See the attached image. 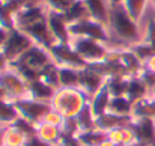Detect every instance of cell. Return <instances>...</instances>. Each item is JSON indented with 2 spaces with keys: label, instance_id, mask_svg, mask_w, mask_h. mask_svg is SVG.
<instances>
[{
  "label": "cell",
  "instance_id": "ac0fdd59",
  "mask_svg": "<svg viewBox=\"0 0 155 146\" xmlns=\"http://www.w3.org/2000/svg\"><path fill=\"white\" fill-rule=\"evenodd\" d=\"M149 95H151L149 88L146 86V83H145L139 75H136V77H130L127 97H128V99H130L133 104L137 102V101H140V99H143V98L149 97Z\"/></svg>",
  "mask_w": 155,
  "mask_h": 146
},
{
  "label": "cell",
  "instance_id": "8d00e7d4",
  "mask_svg": "<svg viewBox=\"0 0 155 146\" xmlns=\"http://www.w3.org/2000/svg\"><path fill=\"white\" fill-rule=\"evenodd\" d=\"M143 42L148 44L155 51V20H149V23L146 26L145 36H143Z\"/></svg>",
  "mask_w": 155,
  "mask_h": 146
},
{
  "label": "cell",
  "instance_id": "7bdbcfd3",
  "mask_svg": "<svg viewBox=\"0 0 155 146\" xmlns=\"http://www.w3.org/2000/svg\"><path fill=\"white\" fill-rule=\"evenodd\" d=\"M9 69V60L6 59V56L3 54V51L0 50V72Z\"/></svg>",
  "mask_w": 155,
  "mask_h": 146
},
{
  "label": "cell",
  "instance_id": "4316f807",
  "mask_svg": "<svg viewBox=\"0 0 155 146\" xmlns=\"http://www.w3.org/2000/svg\"><path fill=\"white\" fill-rule=\"evenodd\" d=\"M108 111L117 116H131L133 102L128 99V97H111L108 102Z\"/></svg>",
  "mask_w": 155,
  "mask_h": 146
},
{
  "label": "cell",
  "instance_id": "bcb514c9",
  "mask_svg": "<svg viewBox=\"0 0 155 146\" xmlns=\"http://www.w3.org/2000/svg\"><path fill=\"white\" fill-rule=\"evenodd\" d=\"M0 146H5V128L0 127Z\"/></svg>",
  "mask_w": 155,
  "mask_h": 146
},
{
  "label": "cell",
  "instance_id": "d6a6232c",
  "mask_svg": "<svg viewBox=\"0 0 155 146\" xmlns=\"http://www.w3.org/2000/svg\"><path fill=\"white\" fill-rule=\"evenodd\" d=\"M77 0H42V3L47 6L48 11L53 12H59V14H65Z\"/></svg>",
  "mask_w": 155,
  "mask_h": 146
},
{
  "label": "cell",
  "instance_id": "816d5d0a",
  "mask_svg": "<svg viewBox=\"0 0 155 146\" xmlns=\"http://www.w3.org/2000/svg\"><path fill=\"white\" fill-rule=\"evenodd\" d=\"M130 146H143V145H140V143H137V142H134L133 145H130Z\"/></svg>",
  "mask_w": 155,
  "mask_h": 146
},
{
  "label": "cell",
  "instance_id": "83f0119b",
  "mask_svg": "<svg viewBox=\"0 0 155 146\" xmlns=\"http://www.w3.org/2000/svg\"><path fill=\"white\" fill-rule=\"evenodd\" d=\"M59 78H60V88H78V85H80V69L60 66Z\"/></svg>",
  "mask_w": 155,
  "mask_h": 146
},
{
  "label": "cell",
  "instance_id": "db71d44e",
  "mask_svg": "<svg viewBox=\"0 0 155 146\" xmlns=\"http://www.w3.org/2000/svg\"><path fill=\"white\" fill-rule=\"evenodd\" d=\"M56 146H63V145H60V143H57V145H56Z\"/></svg>",
  "mask_w": 155,
  "mask_h": 146
},
{
  "label": "cell",
  "instance_id": "52a82bcc",
  "mask_svg": "<svg viewBox=\"0 0 155 146\" xmlns=\"http://www.w3.org/2000/svg\"><path fill=\"white\" fill-rule=\"evenodd\" d=\"M33 45H35V42L24 32H21L18 29H12V30H9L8 39H6L2 51L9 62H14Z\"/></svg>",
  "mask_w": 155,
  "mask_h": 146
},
{
  "label": "cell",
  "instance_id": "f907efd6",
  "mask_svg": "<svg viewBox=\"0 0 155 146\" xmlns=\"http://www.w3.org/2000/svg\"><path fill=\"white\" fill-rule=\"evenodd\" d=\"M151 95H152V97L155 98V86H154V88H152V89H151Z\"/></svg>",
  "mask_w": 155,
  "mask_h": 146
},
{
  "label": "cell",
  "instance_id": "f546056e",
  "mask_svg": "<svg viewBox=\"0 0 155 146\" xmlns=\"http://www.w3.org/2000/svg\"><path fill=\"white\" fill-rule=\"evenodd\" d=\"M59 69H60V66L57 65V63H50L42 72H41V75H39V78L44 81V83H47L48 86H51L53 89H60V78H59Z\"/></svg>",
  "mask_w": 155,
  "mask_h": 146
},
{
  "label": "cell",
  "instance_id": "7c38bea8",
  "mask_svg": "<svg viewBox=\"0 0 155 146\" xmlns=\"http://www.w3.org/2000/svg\"><path fill=\"white\" fill-rule=\"evenodd\" d=\"M131 128L136 136V142L143 146H155V119L140 118L133 119Z\"/></svg>",
  "mask_w": 155,
  "mask_h": 146
},
{
  "label": "cell",
  "instance_id": "60d3db41",
  "mask_svg": "<svg viewBox=\"0 0 155 146\" xmlns=\"http://www.w3.org/2000/svg\"><path fill=\"white\" fill-rule=\"evenodd\" d=\"M139 77L146 83V86L149 88V91L155 86V74L154 72H151V71H148V69H143V71L140 72V75H139Z\"/></svg>",
  "mask_w": 155,
  "mask_h": 146
},
{
  "label": "cell",
  "instance_id": "d590c367",
  "mask_svg": "<svg viewBox=\"0 0 155 146\" xmlns=\"http://www.w3.org/2000/svg\"><path fill=\"white\" fill-rule=\"evenodd\" d=\"M62 136H78V127L75 118H65L63 124L60 125Z\"/></svg>",
  "mask_w": 155,
  "mask_h": 146
},
{
  "label": "cell",
  "instance_id": "603a6c76",
  "mask_svg": "<svg viewBox=\"0 0 155 146\" xmlns=\"http://www.w3.org/2000/svg\"><path fill=\"white\" fill-rule=\"evenodd\" d=\"M36 136L48 143L57 145L60 142L62 131H60V127H56V125L47 124V122H41L36 125Z\"/></svg>",
  "mask_w": 155,
  "mask_h": 146
},
{
  "label": "cell",
  "instance_id": "5bb4252c",
  "mask_svg": "<svg viewBox=\"0 0 155 146\" xmlns=\"http://www.w3.org/2000/svg\"><path fill=\"white\" fill-rule=\"evenodd\" d=\"M54 94H56V89L44 83L41 78H36L27 83V98L30 99L41 101V102H51Z\"/></svg>",
  "mask_w": 155,
  "mask_h": 146
},
{
  "label": "cell",
  "instance_id": "f5cc1de1",
  "mask_svg": "<svg viewBox=\"0 0 155 146\" xmlns=\"http://www.w3.org/2000/svg\"><path fill=\"white\" fill-rule=\"evenodd\" d=\"M152 2V5H154V8H155V0H151Z\"/></svg>",
  "mask_w": 155,
  "mask_h": 146
},
{
  "label": "cell",
  "instance_id": "277c9868",
  "mask_svg": "<svg viewBox=\"0 0 155 146\" xmlns=\"http://www.w3.org/2000/svg\"><path fill=\"white\" fill-rule=\"evenodd\" d=\"M69 33L72 38H91L103 44L110 41L108 27L94 18H87V20L69 24Z\"/></svg>",
  "mask_w": 155,
  "mask_h": 146
},
{
  "label": "cell",
  "instance_id": "8992f818",
  "mask_svg": "<svg viewBox=\"0 0 155 146\" xmlns=\"http://www.w3.org/2000/svg\"><path fill=\"white\" fill-rule=\"evenodd\" d=\"M14 102H15V107L18 110L20 118H23L35 125L44 122L45 116L53 108L51 102H41V101H35L30 98H21V99H17Z\"/></svg>",
  "mask_w": 155,
  "mask_h": 146
},
{
  "label": "cell",
  "instance_id": "7dc6e473",
  "mask_svg": "<svg viewBox=\"0 0 155 146\" xmlns=\"http://www.w3.org/2000/svg\"><path fill=\"white\" fill-rule=\"evenodd\" d=\"M100 146H117V145H116V143H113V142H111V140L107 137V139H105V140H104V142Z\"/></svg>",
  "mask_w": 155,
  "mask_h": 146
},
{
  "label": "cell",
  "instance_id": "7402d4cb",
  "mask_svg": "<svg viewBox=\"0 0 155 146\" xmlns=\"http://www.w3.org/2000/svg\"><path fill=\"white\" fill-rule=\"evenodd\" d=\"M128 83H130V77L114 75V77L105 78V88H107L110 97H127Z\"/></svg>",
  "mask_w": 155,
  "mask_h": 146
},
{
  "label": "cell",
  "instance_id": "ba28073f",
  "mask_svg": "<svg viewBox=\"0 0 155 146\" xmlns=\"http://www.w3.org/2000/svg\"><path fill=\"white\" fill-rule=\"evenodd\" d=\"M0 88L5 91L6 98L11 101L27 98V81L11 69L0 72Z\"/></svg>",
  "mask_w": 155,
  "mask_h": 146
},
{
  "label": "cell",
  "instance_id": "d6986e66",
  "mask_svg": "<svg viewBox=\"0 0 155 146\" xmlns=\"http://www.w3.org/2000/svg\"><path fill=\"white\" fill-rule=\"evenodd\" d=\"M75 122H77V127H78V134L97 130V118L92 113L91 104H86L81 108V111L75 116Z\"/></svg>",
  "mask_w": 155,
  "mask_h": 146
},
{
  "label": "cell",
  "instance_id": "836d02e7",
  "mask_svg": "<svg viewBox=\"0 0 155 146\" xmlns=\"http://www.w3.org/2000/svg\"><path fill=\"white\" fill-rule=\"evenodd\" d=\"M11 127H14L15 130H18L20 133H23L26 137H30V136H35L36 134V125L23 119V118H18Z\"/></svg>",
  "mask_w": 155,
  "mask_h": 146
},
{
  "label": "cell",
  "instance_id": "ee69618b",
  "mask_svg": "<svg viewBox=\"0 0 155 146\" xmlns=\"http://www.w3.org/2000/svg\"><path fill=\"white\" fill-rule=\"evenodd\" d=\"M143 65H145V69H148V71H151V72H154L155 74V54L154 56H151Z\"/></svg>",
  "mask_w": 155,
  "mask_h": 146
},
{
  "label": "cell",
  "instance_id": "5b68a950",
  "mask_svg": "<svg viewBox=\"0 0 155 146\" xmlns=\"http://www.w3.org/2000/svg\"><path fill=\"white\" fill-rule=\"evenodd\" d=\"M71 45L87 65L103 62L108 53V48L105 47V44L91 39V38H72Z\"/></svg>",
  "mask_w": 155,
  "mask_h": 146
},
{
  "label": "cell",
  "instance_id": "4dcf8cb0",
  "mask_svg": "<svg viewBox=\"0 0 155 146\" xmlns=\"http://www.w3.org/2000/svg\"><path fill=\"white\" fill-rule=\"evenodd\" d=\"M77 137H78L80 143L83 146H100L108 136H107V133H104V131L97 128V130L89 131V133H81Z\"/></svg>",
  "mask_w": 155,
  "mask_h": 146
},
{
  "label": "cell",
  "instance_id": "8fae6325",
  "mask_svg": "<svg viewBox=\"0 0 155 146\" xmlns=\"http://www.w3.org/2000/svg\"><path fill=\"white\" fill-rule=\"evenodd\" d=\"M48 17V15H47ZM47 17L45 18H41V20H38V21H35V23H32V24H29V26H26V27H23L21 29V32H24L35 44H38V45H41V47H44V48L50 50L56 44V39H54V36H53L51 30H50V27H48V20H47Z\"/></svg>",
  "mask_w": 155,
  "mask_h": 146
},
{
  "label": "cell",
  "instance_id": "d4e9b609",
  "mask_svg": "<svg viewBox=\"0 0 155 146\" xmlns=\"http://www.w3.org/2000/svg\"><path fill=\"white\" fill-rule=\"evenodd\" d=\"M18 118H20V114H18V110L15 107V102L8 99V98L0 99V124L9 127Z\"/></svg>",
  "mask_w": 155,
  "mask_h": 146
},
{
  "label": "cell",
  "instance_id": "30bf717a",
  "mask_svg": "<svg viewBox=\"0 0 155 146\" xmlns=\"http://www.w3.org/2000/svg\"><path fill=\"white\" fill-rule=\"evenodd\" d=\"M105 86V77H104L101 72H98L94 66L91 65H86L84 68L80 69V85H78V89L89 98L97 95L101 89Z\"/></svg>",
  "mask_w": 155,
  "mask_h": 146
},
{
  "label": "cell",
  "instance_id": "681fc988",
  "mask_svg": "<svg viewBox=\"0 0 155 146\" xmlns=\"http://www.w3.org/2000/svg\"><path fill=\"white\" fill-rule=\"evenodd\" d=\"M6 98V94H5V91L0 88V99H5Z\"/></svg>",
  "mask_w": 155,
  "mask_h": 146
},
{
  "label": "cell",
  "instance_id": "74e56055",
  "mask_svg": "<svg viewBox=\"0 0 155 146\" xmlns=\"http://www.w3.org/2000/svg\"><path fill=\"white\" fill-rule=\"evenodd\" d=\"M2 3H5L12 12H14V15L21 9V8H24L26 5H29L30 2H33V0H0Z\"/></svg>",
  "mask_w": 155,
  "mask_h": 146
},
{
  "label": "cell",
  "instance_id": "4fadbf2b",
  "mask_svg": "<svg viewBox=\"0 0 155 146\" xmlns=\"http://www.w3.org/2000/svg\"><path fill=\"white\" fill-rule=\"evenodd\" d=\"M47 20H48V27H50V30H51L56 42L69 44L71 39H72V36H71V33H69V24L66 23L63 14L48 11Z\"/></svg>",
  "mask_w": 155,
  "mask_h": 146
},
{
  "label": "cell",
  "instance_id": "ffe728a7",
  "mask_svg": "<svg viewBox=\"0 0 155 146\" xmlns=\"http://www.w3.org/2000/svg\"><path fill=\"white\" fill-rule=\"evenodd\" d=\"M133 119H140V118H151L155 119V98L152 95L143 98L137 102L133 104Z\"/></svg>",
  "mask_w": 155,
  "mask_h": 146
},
{
  "label": "cell",
  "instance_id": "c3c4849f",
  "mask_svg": "<svg viewBox=\"0 0 155 146\" xmlns=\"http://www.w3.org/2000/svg\"><path fill=\"white\" fill-rule=\"evenodd\" d=\"M122 2H124V0H108V3H110V6H116V5H122Z\"/></svg>",
  "mask_w": 155,
  "mask_h": 146
},
{
  "label": "cell",
  "instance_id": "e0dca14e",
  "mask_svg": "<svg viewBox=\"0 0 155 146\" xmlns=\"http://www.w3.org/2000/svg\"><path fill=\"white\" fill-rule=\"evenodd\" d=\"M91 18L100 21L108 27V18H110V3L108 0H83Z\"/></svg>",
  "mask_w": 155,
  "mask_h": 146
},
{
  "label": "cell",
  "instance_id": "b9f144b4",
  "mask_svg": "<svg viewBox=\"0 0 155 146\" xmlns=\"http://www.w3.org/2000/svg\"><path fill=\"white\" fill-rule=\"evenodd\" d=\"M59 143L63 146H83L80 143V140H78L77 136H62Z\"/></svg>",
  "mask_w": 155,
  "mask_h": 146
},
{
  "label": "cell",
  "instance_id": "f6af8a7d",
  "mask_svg": "<svg viewBox=\"0 0 155 146\" xmlns=\"http://www.w3.org/2000/svg\"><path fill=\"white\" fill-rule=\"evenodd\" d=\"M8 35H9V30L5 29V27H0V50L3 48V45L8 39Z\"/></svg>",
  "mask_w": 155,
  "mask_h": 146
},
{
  "label": "cell",
  "instance_id": "f35d334b",
  "mask_svg": "<svg viewBox=\"0 0 155 146\" xmlns=\"http://www.w3.org/2000/svg\"><path fill=\"white\" fill-rule=\"evenodd\" d=\"M63 116L59 113V111H56L54 108H51L50 111H48V114L45 116V119H44V122H47V124H51V125H56V127H60L62 124H63Z\"/></svg>",
  "mask_w": 155,
  "mask_h": 146
},
{
  "label": "cell",
  "instance_id": "cb8c5ba5",
  "mask_svg": "<svg viewBox=\"0 0 155 146\" xmlns=\"http://www.w3.org/2000/svg\"><path fill=\"white\" fill-rule=\"evenodd\" d=\"M63 17H65V20H66L68 24H74V23H78V21H83V20L91 18L89 11H87V8H86V5H84L83 0H77V2L63 14Z\"/></svg>",
  "mask_w": 155,
  "mask_h": 146
},
{
  "label": "cell",
  "instance_id": "6da1fadb",
  "mask_svg": "<svg viewBox=\"0 0 155 146\" xmlns=\"http://www.w3.org/2000/svg\"><path fill=\"white\" fill-rule=\"evenodd\" d=\"M53 62L54 60H53L50 51L41 45H38V44H35L23 56H20L17 60L9 62V69L17 72L21 78H24L29 83L32 80L39 78L41 72Z\"/></svg>",
  "mask_w": 155,
  "mask_h": 146
},
{
  "label": "cell",
  "instance_id": "2e32d148",
  "mask_svg": "<svg viewBox=\"0 0 155 146\" xmlns=\"http://www.w3.org/2000/svg\"><path fill=\"white\" fill-rule=\"evenodd\" d=\"M119 54H120V63L122 66L125 68V71L128 72L130 77H136V75H140V72L145 69V65L143 62L136 56V53L130 48H122L119 50Z\"/></svg>",
  "mask_w": 155,
  "mask_h": 146
},
{
  "label": "cell",
  "instance_id": "ab89813d",
  "mask_svg": "<svg viewBox=\"0 0 155 146\" xmlns=\"http://www.w3.org/2000/svg\"><path fill=\"white\" fill-rule=\"evenodd\" d=\"M24 146H56V145H53V143H48V142L42 140L41 137H38V136L35 134V136H30V137H27V139H26Z\"/></svg>",
  "mask_w": 155,
  "mask_h": 146
},
{
  "label": "cell",
  "instance_id": "3957f363",
  "mask_svg": "<svg viewBox=\"0 0 155 146\" xmlns=\"http://www.w3.org/2000/svg\"><path fill=\"white\" fill-rule=\"evenodd\" d=\"M86 104H89V98L78 88H60L51 99V107L63 118H75Z\"/></svg>",
  "mask_w": 155,
  "mask_h": 146
},
{
  "label": "cell",
  "instance_id": "9c48e42d",
  "mask_svg": "<svg viewBox=\"0 0 155 146\" xmlns=\"http://www.w3.org/2000/svg\"><path fill=\"white\" fill-rule=\"evenodd\" d=\"M48 51H50V54H51L54 63H57L59 66H68V68L81 69V68H84V66L87 65V63L78 56V53L72 48L71 42H69V44L56 42Z\"/></svg>",
  "mask_w": 155,
  "mask_h": 146
},
{
  "label": "cell",
  "instance_id": "7a4b0ae2",
  "mask_svg": "<svg viewBox=\"0 0 155 146\" xmlns=\"http://www.w3.org/2000/svg\"><path fill=\"white\" fill-rule=\"evenodd\" d=\"M110 30L124 42L134 45L143 41L139 29V23L134 21L122 5L110 6V18H108Z\"/></svg>",
  "mask_w": 155,
  "mask_h": 146
},
{
  "label": "cell",
  "instance_id": "9a60e30c",
  "mask_svg": "<svg viewBox=\"0 0 155 146\" xmlns=\"http://www.w3.org/2000/svg\"><path fill=\"white\" fill-rule=\"evenodd\" d=\"M131 122H133L131 116H117V114H113V113L107 111V113H104V114L97 118V128L104 131V133H110L116 128L127 127Z\"/></svg>",
  "mask_w": 155,
  "mask_h": 146
},
{
  "label": "cell",
  "instance_id": "f1b7e54d",
  "mask_svg": "<svg viewBox=\"0 0 155 146\" xmlns=\"http://www.w3.org/2000/svg\"><path fill=\"white\" fill-rule=\"evenodd\" d=\"M148 2L151 0H124L122 2V6L125 8V11L128 12V15L134 20V21H140L145 9H146V5Z\"/></svg>",
  "mask_w": 155,
  "mask_h": 146
},
{
  "label": "cell",
  "instance_id": "1f68e13d",
  "mask_svg": "<svg viewBox=\"0 0 155 146\" xmlns=\"http://www.w3.org/2000/svg\"><path fill=\"white\" fill-rule=\"evenodd\" d=\"M26 136L15 130L14 127H6L5 128V146H24Z\"/></svg>",
  "mask_w": 155,
  "mask_h": 146
},
{
  "label": "cell",
  "instance_id": "484cf974",
  "mask_svg": "<svg viewBox=\"0 0 155 146\" xmlns=\"http://www.w3.org/2000/svg\"><path fill=\"white\" fill-rule=\"evenodd\" d=\"M110 98L111 97H110V94H108V91H107L105 86H104L97 95H94V97L91 98L89 104H91V108H92V113L95 114V118H98V116H101V114L108 111Z\"/></svg>",
  "mask_w": 155,
  "mask_h": 146
},
{
  "label": "cell",
  "instance_id": "44dd1931",
  "mask_svg": "<svg viewBox=\"0 0 155 146\" xmlns=\"http://www.w3.org/2000/svg\"><path fill=\"white\" fill-rule=\"evenodd\" d=\"M108 139L116 143L117 146H130L136 142V136H134V131L131 128V124L127 125V127H120V128H116L110 133H107Z\"/></svg>",
  "mask_w": 155,
  "mask_h": 146
},
{
  "label": "cell",
  "instance_id": "e575fe53",
  "mask_svg": "<svg viewBox=\"0 0 155 146\" xmlns=\"http://www.w3.org/2000/svg\"><path fill=\"white\" fill-rule=\"evenodd\" d=\"M130 48L136 53V56H137V57H139V59H140L143 63H145V62H146V60H148L151 56H154V54H155L154 50L151 48L148 44H145L143 41H142V42H139V44L130 45Z\"/></svg>",
  "mask_w": 155,
  "mask_h": 146
}]
</instances>
